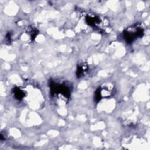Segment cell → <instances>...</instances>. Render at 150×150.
<instances>
[{"instance_id":"obj_1","label":"cell","mask_w":150,"mask_h":150,"mask_svg":"<svg viewBox=\"0 0 150 150\" xmlns=\"http://www.w3.org/2000/svg\"><path fill=\"white\" fill-rule=\"evenodd\" d=\"M50 91L52 97L60 103L65 104L71 94L70 86L66 82L52 81L50 84Z\"/></svg>"},{"instance_id":"obj_2","label":"cell","mask_w":150,"mask_h":150,"mask_svg":"<svg viewBox=\"0 0 150 150\" xmlns=\"http://www.w3.org/2000/svg\"><path fill=\"white\" fill-rule=\"evenodd\" d=\"M84 17L86 23L96 30L103 32L108 27V19L104 16L88 12L86 13Z\"/></svg>"},{"instance_id":"obj_3","label":"cell","mask_w":150,"mask_h":150,"mask_svg":"<svg viewBox=\"0 0 150 150\" xmlns=\"http://www.w3.org/2000/svg\"><path fill=\"white\" fill-rule=\"evenodd\" d=\"M143 34V28L138 24H134L125 29L123 32V37L126 42L132 43L141 38Z\"/></svg>"},{"instance_id":"obj_4","label":"cell","mask_w":150,"mask_h":150,"mask_svg":"<svg viewBox=\"0 0 150 150\" xmlns=\"http://www.w3.org/2000/svg\"><path fill=\"white\" fill-rule=\"evenodd\" d=\"M88 70V66L84 63L81 64L78 66L77 69V75L79 77L84 76Z\"/></svg>"},{"instance_id":"obj_5","label":"cell","mask_w":150,"mask_h":150,"mask_svg":"<svg viewBox=\"0 0 150 150\" xmlns=\"http://www.w3.org/2000/svg\"><path fill=\"white\" fill-rule=\"evenodd\" d=\"M13 94L16 99L21 100L23 98L25 93L22 89L20 88H15L13 89Z\"/></svg>"}]
</instances>
